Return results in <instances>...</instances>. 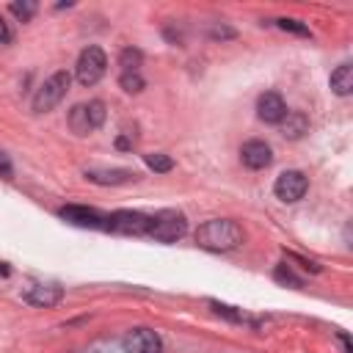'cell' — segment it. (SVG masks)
Returning a JSON list of instances; mask_svg holds the SVG:
<instances>
[{
  "label": "cell",
  "mask_w": 353,
  "mask_h": 353,
  "mask_svg": "<svg viewBox=\"0 0 353 353\" xmlns=\"http://www.w3.org/2000/svg\"><path fill=\"white\" fill-rule=\"evenodd\" d=\"M11 14L22 22H28L33 14H36V3L33 0H22V3H11Z\"/></svg>",
  "instance_id": "obj_21"
},
{
  "label": "cell",
  "mask_w": 353,
  "mask_h": 353,
  "mask_svg": "<svg viewBox=\"0 0 353 353\" xmlns=\"http://www.w3.org/2000/svg\"><path fill=\"white\" fill-rule=\"evenodd\" d=\"M276 25L281 28V30H290V33H298V36H309V28L303 25V22H298V19H276Z\"/></svg>",
  "instance_id": "obj_22"
},
{
  "label": "cell",
  "mask_w": 353,
  "mask_h": 353,
  "mask_svg": "<svg viewBox=\"0 0 353 353\" xmlns=\"http://www.w3.org/2000/svg\"><path fill=\"white\" fill-rule=\"evenodd\" d=\"M196 243L207 251H232L243 243V229L229 218H212L196 229Z\"/></svg>",
  "instance_id": "obj_1"
},
{
  "label": "cell",
  "mask_w": 353,
  "mask_h": 353,
  "mask_svg": "<svg viewBox=\"0 0 353 353\" xmlns=\"http://www.w3.org/2000/svg\"><path fill=\"white\" fill-rule=\"evenodd\" d=\"M141 61H143V52L135 50V47H127V50H121V55H119V63H121L124 72H138Z\"/></svg>",
  "instance_id": "obj_16"
},
{
  "label": "cell",
  "mask_w": 353,
  "mask_h": 353,
  "mask_svg": "<svg viewBox=\"0 0 353 353\" xmlns=\"http://www.w3.org/2000/svg\"><path fill=\"white\" fill-rule=\"evenodd\" d=\"M58 215L74 226H85V229H108V215L91 210V207H83V204H66L58 210Z\"/></svg>",
  "instance_id": "obj_9"
},
{
  "label": "cell",
  "mask_w": 353,
  "mask_h": 353,
  "mask_svg": "<svg viewBox=\"0 0 353 353\" xmlns=\"http://www.w3.org/2000/svg\"><path fill=\"white\" fill-rule=\"evenodd\" d=\"M119 85L127 91V94H138V91H143V77L138 74V72H121V77H119Z\"/></svg>",
  "instance_id": "obj_17"
},
{
  "label": "cell",
  "mask_w": 353,
  "mask_h": 353,
  "mask_svg": "<svg viewBox=\"0 0 353 353\" xmlns=\"http://www.w3.org/2000/svg\"><path fill=\"white\" fill-rule=\"evenodd\" d=\"M30 306H55V303H61V298H63V290L58 287V284H33V287H28L25 290V295H22Z\"/></svg>",
  "instance_id": "obj_12"
},
{
  "label": "cell",
  "mask_w": 353,
  "mask_h": 353,
  "mask_svg": "<svg viewBox=\"0 0 353 353\" xmlns=\"http://www.w3.org/2000/svg\"><path fill=\"white\" fill-rule=\"evenodd\" d=\"M143 160H146V165H149L152 171H157V174H165V171L174 168V160H171L168 154H146Z\"/></svg>",
  "instance_id": "obj_19"
},
{
  "label": "cell",
  "mask_w": 353,
  "mask_h": 353,
  "mask_svg": "<svg viewBox=\"0 0 353 353\" xmlns=\"http://www.w3.org/2000/svg\"><path fill=\"white\" fill-rule=\"evenodd\" d=\"M69 83H72V74H69L66 69L52 72V74L39 85V91L33 94V110H36V113H47V110H52V108L66 97Z\"/></svg>",
  "instance_id": "obj_2"
},
{
  "label": "cell",
  "mask_w": 353,
  "mask_h": 353,
  "mask_svg": "<svg viewBox=\"0 0 353 353\" xmlns=\"http://www.w3.org/2000/svg\"><path fill=\"white\" fill-rule=\"evenodd\" d=\"M105 69H108V58H105V52H102L97 44H88V47L77 55L74 77H77L80 85H97V83L105 77Z\"/></svg>",
  "instance_id": "obj_5"
},
{
  "label": "cell",
  "mask_w": 353,
  "mask_h": 353,
  "mask_svg": "<svg viewBox=\"0 0 353 353\" xmlns=\"http://www.w3.org/2000/svg\"><path fill=\"white\" fill-rule=\"evenodd\" d=\"M135 176L138 174L130 171V168H88L85 171V179L97 182V185H124V182H130Z\"/></svg>",
  "instance_id": "obj_13"
},
{
  "label": "cell",
  "mask_w": 353,
  "mask_h": 353,
  "mask_svg": "<svg viewBox=\"0 0 353 353\" xmlns=\"http://www.w3.org/2000/svg\"><path fill=\"white\" fill-rule=\"evenodd\" d=\"M273 276H276V281H281V284H290V287H303V281H301V279L292 273V268H290V265H276Z\"/></svg>",
  "instance_id": "obj_20"
},
{
  "label": "cell",
  "mask_w": 353,
  "mask_h": 353,
  "mask_svg": "<svg viewBox=\"0 0 353 353\" xmlns=\"http://www.w3.org/2000/svg\"><path fill=\"white\" fill-rule=\"evenodd\" d=\"M279 127H281V135H284V138L295 141V138H301L303 132H309V119H306V113H301V110H287V116L279 121Z\"/></svg>",
  "instance_id": "obj_14"
},
{
  "label": "cell",
  "mask_w": 353,
  "mask_h": 353,
  "mask_svg": "<svg viewBox=\"0 0 353 353\" xmlns=\"http://www.w3.org/2000/svg\"><path fill=\"white\" fill-rule=\"evenodd\" d=\"M210 306H212L218 314H223V317H229V320H234V323H251V317H248L245 312H237L234 306H226V303H218V301H210Z\"/></svg>",
  "instance_id": "obj_18"
},
{
  "label": "cell",
  "mask_w": 353,
  "mask_h": 353,
  "mask_svg": "<svg viewBox=\"0 0 353 353\" xmlns=\"http://www.w3.org/2000/svg\"><path fill=\"white\" fill-rule=\"evenodd\" d=\"M306 190H309V179H306L303 171H295V168H292V171H281V174L276 176V182H273L276 199H281V201H287V204L303 199Z\"/></svg>",
  "instance_id": "obj_7"
},
{
  "label": "cell",
  "mask_w": 353,
  "mask_h": 353,
  "mask_svg": "<svg viewBox=\"0 0 353 353\" xmlns=\"http://www.w3.org/2000/svg\"><path fill=\"white\" fill-rule=\"evenodd\" d=\"M240 160H243V165L259 171V168H268V165L273 163V149H270L265 141H256V138H254V141H245V143H243Z\"/></svg>",
  "instance_id": "obj_11"
},
{
  "label": "cell",
  "mask_w": 353,
  "mask_h": 353,
  "mask_svg": "<svg viewBox=\"0 0 353 353\" xmlns=\"http://www.w3.org/2000/svg\"><path fill=\"white\" fill-rule=\"evenodd\" d=\"M6 41H11V28H8V22L0 17V44H6Z\"/></svg>",
  "instance_id": "obj_25"
},
{
  "label": "cell",
  "mask_w": 353,
  "mask_h": 353,
  "mask_svg": "<svg viewBox=\"0 0 353 353\" xmlns=\"http://www.w3.org/2000/svg\"><path fill=\"white\" fill-rule=\"evenodd\" d=\"M256 116H259L265 124H279V121L287 116V105H284L281 94H276V91L259 94V99H256Z\"/></svg>",
  "instance_id": "obj_10"
},
{
  "label": "cell",
  "mask_w": 353,
  "mask_h": 353,
  "mask_svg": "<svg viewBox=\"0 0 353 353\" xmlns=\"http://www.w3.org/2000/svg\"><path fill=\"white\" fill-rule=\"evenodd\" d=\"M0 276H8V265L6 262H0Z\"/></svg>",
  "instance_id": "obj_27"
},
{
  "label": "cell",
  "mask_w": 353,
  "mask_h": 353,
  "mask_svg": "<svg viewBox=\"0 0 353 353\" xmlns=\"http://www.w3.org/2000/svg\"><path fill=\"white\" fill-rule=\"evenodd\" d=\"M331 91L336 97H347L353 91V66L350 63H339L334 72H331V80H328Z\"/></svg>",
  "instance_id": "obj_15"
},
{
  "label": "cell",
  "mask_w": 353,
  "mask_h": 353,
  "mask_svg": "<svg viewBox=\"0 0 353 353\" xmlns=\"http://www.w3.org/2000/svg\"><path fill=\"white\" fill-rule=\"evenodd\" d=\"M234 36V30H229V28H212V39H232Z\"/></svg>",
  "instance_id": "obj_26"
},
{
  "label": "cell",
  "mask_w": 353,
  "mask_h": 353,
  "mask_svg": "<svg viewBox=\"0 0 353 353\" xmlns=\"http://www.w3.org/2000/svg\"><path fill=\"white\" fill-rule=\"evenodd\" d=\"M0 176H3V179L11 176V160H8L3 152H0Z\"/></svg>",
  "instance_id": "obj_24"
},
{
  "label": "cell",
  "mask_w": 353,
  "mask_h": 353,
  "mask_svg": "<svg viewBox=\"0 0 353 353\" xmlns=\"http://www.w3.org/2000/svg\"><path fill=\"white\" fill-rule=\"evenodd\" d=\"M102 124H105V102L102 99L80 102L69 110V130L74 135H88V132L99 130Z\"/></svg>",
  "instance_id": "obj_4"
},
{
  "label": "cell",
  "mask_w": 353,
  "mask_h": 353,
  "mask_svg": "<svg viewBox=\"0 0 353 353\" xmlns=\"http://www.w3.org/2000/svg\"><path fill=\"white\" fill-rule=\"evenodd\" d=\"M188 232V218L176 210H160L157 215H152V223H149V237L157 240V243H176L179 237H185Z\"/></svg>",
  "instance_id": "obj_3"
},
{
  "label": "cell",
  "mask_w": 353,
  "mask_h": 353,
  "mask_svg": "<svg viewBox=\"0 0 353 353\" xmlns=\"http://www.w3.org/2000/svg\"><path fill=\"white\" fill-rule=\"evenodd\" d=\"M152 215H143L138 210H116L113 215H108V229L116 234H127V237H141L149 232Z\"/></svg>",
  "instance_id": "obj_6"
},
{
  "label": "cell",
  "mask_w": 353,
  "mask_h": 353,
  "mask_svg": "<svg viewBox=\"0 0 353 353\" xmlns=\"http://www.w3.org/2000/svg\"><path fill=\"white\" fill-rule=\"evenodd\" d=\"M290 259H295V262H301V268H306V270H312V273H320V265L317 262H312V259H303V256H298V254H287Z\"/></svg>",
  "instance_id": "obj_23"
},
{
  "label": "cell",
  "mask_w": 353,
  "mask_h": 353,
  "mask_svg": "<svg viewBox=\"0 0 353 353\" xmlns=\"http://www.w3.org/2000/svg\"><path fill=\"white\" fill-rule=\"evenodd\" d=\"M124 353H163V342L152 328H132L121 339Z\"/></svg>",
  "instance_id": "obj_8"
}]
</instances>
